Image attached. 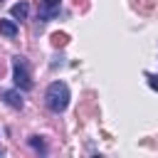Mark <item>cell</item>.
Here are the masks:
<instances>
[{
  "instance_id": "3957f363",
  "label": "cell",
  "mask_w": 158,
  "mask_h": 158,
  "mask_svg": "<svg viewBox=\"0 0 158 158\" xmlns=\"http://www.w3.org/2000/svg\"><path fill=\"white\" fill-rule=\"evenodd\" d=\"M0 99H2L7 106H12V109H22V106H25L20 91H12V89H2V91H0Z\"/></svg>"
},
{
  "instance_id": "7a4b0ae2",
  "label": "cell",
  "mask_w": 158,
  "mask_h": 158,
  "mask_svg": "<svg viewBox=\"0 0 158 158\" xmlns=\"http://www.w3.org/2000/svg\"><path fill=\"white\" fill-rule=\"evenodd\" d=\"M12 79H15V86H17L20 91H30V89L35 86L32 74H30V67H27V59L20 57V54L12 57Z\"/></svg>"
},
{
  "instance_id": "8992f818",
  "label": "cell",
  "mask_w": 158,
  "mask_h": 158,
  "mask_svg": "<svg viewBox=\"0 0 158 158\" xmlns=\"http://www.w3.org/2000/svg\"><path fill=\"white\" fill-rule=\"evenodd\" d=\"M0 35H5V37H17V25H15V20H0Z\"/></svg>"
},
{
  "instance_id": "30bf717a",
  "label": "cell",
  "mask_w": 158,
  "mask_h": 158,
  "mask_svg": "<svg viewBox=\"0 0 158 158\" xmlns=\"http://www.w3.org/2000/svg\"><path fill=\"white\" fill-rule=\"evenodd\" d=\"M62 59H64V57H62V54H59V57H54V62H52V67H57V64H59V67H62V64H64V62H62Z\"/></svg>"
},
{
  "instance_id": "9c48e42d",
  "label": "cell",
  "mask_w": 158,
  "mask_h": 158,
  "mask_svg": "<svg viewBox=\"0 0 158 158\" xmlns=\"http://www.w3.org/2000/svg\"><path fill=\"white\" fill-rule=\"evenodd\" d=\"M146 79H148V86L158 91V74H151V72H146Z\"/></svg>"
},
{
  "instance_id": "52a82bcc",
  "label": "cell",
  "mask_w": 158,
  "mask_h": 158,
  "mask_svg": "<svg viewBox=\"0 0 158 158\" xmlns=\"http://www.w3.org/2000/svg\"><path fill=\"white\" fill-rule=\"evenodd\" d=\"M30 146H32L37 153H47V146H44L42 136H30Z\"/></svg>"
},
{
  "instance_id": "8fae6325",
  "label": "cell",
  "mask_w": 158,
  "mask_h": 158,
  "mask_svg": "<svg viewBox=\"0 0 158 158\" xmlns=\"http://www.w3.org/2000/svg\"><path fill=\"white\" fill-rule=\"evenodd\" d=\"M2 2H5V0H0V5H2Z\"/></svg>"
},
{
  "instance_id": "ba28073f",
  "label": "cell",
  "mask_w": 158,
  "mask_h": 158,
  "mask_svg": "<svg viewBox=\"0 0 158 158\" xmlns=\"http://www.w3.org/2000/svg\"><path fill=\"white\" fill-rule=\"evenodd\" d=\"M67 42H69V35H67V32H54V35H52V44H54V47H64Z\"/></svg>"
},
{
  "instance_id": "6da1fadb",
  "label": "cell",
  "mask_w": 158,
  "mask_h": 158,
  "mask_svg": "<svg viewBox=\"0 0 158 158\" xmlns=\"http://www.w3.org/2000/svg\"><path fill=\"white\" fill-rule=\"evenodd\" d=\"M69 86L64 84V81H52L49 86H47V91H44V104H47V109L49 111H54V114H62L67 106H69Z\"/></svg>"
},
{
  "instance_id": "277c9868",
  "label": "cell",
  "mask_w": 158,
  "mask_h": 158,
  "mask_svg": "<svg viewBox=\"0 0 158 158\" xmlns=\"http://www.w3.org/2000/svg\"><path fill=\"white\" fill-rule=\"evenodd\" d=\"M57 12H59V0H42V12H40V20L42 22L52 20Z\"/></svg>"
},
{
  "instance_id": "5b68a950",
  "label": "cell",
  "mask_w": 158,
  "mask_h": 158,
  "mask_svg": "<svg viewBox=\"0 0 158 158\" xmlns=\"http://www.w3.org/2000/svg\"><path fill=\"white\" fill-rule=\"evenodd\" d=\"M10 15H12V20H27V15H30V5L22 0V2H17V5H12V10H10Z\"/></svg>"
}]
</instances>
